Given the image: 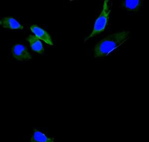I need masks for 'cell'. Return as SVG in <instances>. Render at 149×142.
I'll return each mask as SVG.
<instances>
[{"mask_svg": "<svg viewBox=\"0 0 149 142\" xmlns=\"http://www.w3.org/2000/svg\"><path fill=\"white\" fill-rule=\"evenodd\" d=\"M30 29L31 31L35 34L36 37H37L38 38L42 40L50 45H53L51 36L46 31L36 24H33L31 26Z\"/></svg>", "mask_w": 149, "mask_h": 142, "instance_id": "obj_5", "label": "cell"}, {"mask_svg": "<svg viewBox=\"0 0 149 142\" xmlns=\"http://www.w3.org/2000/svg\"><path fill=\"white\" fill-rule=\"evenodd\" d=\"M0 25L3 28L10 29L12 30L24 29V26L20 24L15 19L12 17H5L0 20Z\"/></svg>", "mask_w": 149, "mask_h": 142, "instance_id": "obj_6", "label": "cell"}, {"mask_svg": "<svg viewBox=\"0 0 149 142\" xmlns=\"http://www.w3.org/2000/svg\"><path fill=\"white\" fill-rule=\"evenodd\" d=\"M130 33L129 31H122L104 38L95 45L93 50L95 58L103 57L109 55L129 38Z\"/></svg>", "mask_w": 149, "mask_h": 142, "instance_id": "obj_1", "label": "cell"}, {"mask_svg": "<svg viewBox=\"0 0 149 142\" xmlns=\"http://www.w3.org/2000/svg\"><path fill=\"white\" fill-rule=\"evenodd\" d=\"M12 54L18 61H28L32 59V55L26 46L22 44H16L12 48Z\"/></svg>", "mask_w": 149, "mask_h": 142, "instance_id": "obj_3", "label": "cell"}, {"mask_svg": "<svg viewBox=\"0 0 149 142\" xmlns=\"http://www.w3.org/2000/svg\"><path fill=\"white\" fill-rule=\"evenodd\" d=\"M143 5L142 0H125L120 1V8L123 10L136 13L142 8Z\"/></svg>", "mask_w": 149, "mask_h": 142, "instance_id": "obj_4", "label": "cell"}, {"mask_svg": "<svg viewBox=\"0 0 149 142\" xmlns=\"http://www.w3.org/2000/svg\"><path fill=\"white\" fill-rule=\"evenodd\" d=\"M30 142H54V139L48 137L42 132L34 129Z\"/></svg>", "mask_w": 149, "mask_h": 142, "instance_id": "obj_8", "label": "cell"}, {"mask_svg": "<svg viewBox=\"0 0 149 142\" xmlns=\"http://www.w3.org/2000/svg\"><path fill=\"white\" fill-rule=\"evenodd\" d=\"M109 1L107 0L104 1L102 10L98 18L95 22L93 31L91 34L85 39V42L90 38L97 36L105 31L109 24V16L111 11L109 8Z\"/></svg>", "mask_w": 149, "mask_h": 142, "instance_id": "obj_2", "label": "cell"}, {"mask_svg": "<svg viewBox=\"0 0 149 142\" xmlns=\"http://www.w3.org/2000/svg\"><path fill=\"white\" fill-rule=\"evenodd\" d=\"M26 40L29 43L33 51L39 54H42L44 52V49L42 42L40 39L36 36L30 35L26 38Z\"/></svg>", "mask_w": 149, "mask_h": 142, "instance_id": "obj_7", "label": "cell"}]
</instances>
